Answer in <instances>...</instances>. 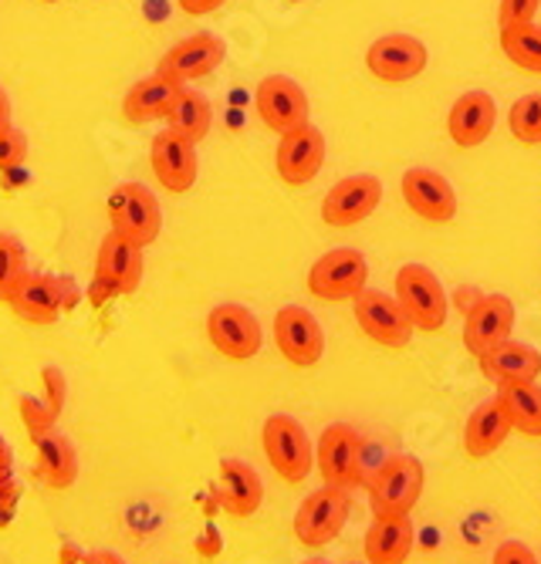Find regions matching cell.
<instances>
[{
  "label": "cell",
  "mask_w": 541,
  "mask_h": 564,
  "mask_svg": "<svg viewBox=\"0 0 541 564\" xmlns=\"http://www.w3.org/2000/svg\"><path fill=\"white\" fill-rule=\"evenodd\" d=\"M423 494V464L410 453L389 456L369 480V500L376 518H410Z\"/></svg>",
  "instance_id": "6da1fadb"
},
{
  "label": "cell",
  "mask_w": 541,
  "mask_h": 564,
  "mask_svg": "<svg viewBox=\"0 0 541 564\" xmlns=\"http://www.w3.org/2000/svg\"><path fill=\"white\" fill-rule=\"evenodd\" d=\"M261 443H264L268 464L274 467V474L284 484H302L312 474V467H315V449H312V440H309L305 426L294 420V416H288V413L268 416L264 433H261Z\"/></svg>",
  "instance_id": "7a4b0ae2"
},
{
  "label": "cell",
  "mask_w": 541,
  "mask_h": 564,
  "mask_svg": "<svg viewBox=\"0 0 541 564\" xmlns=\"http://www.w3.org/2000/svg\"><path fill=\"white\" fill-rule=\"evenodd\" d=\"M349 514H353L349 490L325 484L302 500L299 514H294V538H299L305 547H325L342 534Z\"/></svg>",
  "instance_id": "3957f363"
},
{
  "label": "cell",
  "mask_w": 541,
  "mask_h": 564,
  "mask_svg": "<svg viewBox=\"0 0 541 564\" xmlns=\"http://www.w3.org/2000/svg\"><path fill=\"white\" fill-rule=\"evenodd\" d=\"M397 301L416 332H440L447 322V291L423 264H407L397 274Z\"/></svg>",
  "instance_id": "277c9868"
},
{
  "label": "cell",
  "mask_w": 541,
  "mask_h": 564,
  "mask_svg": "<svg viewBox=\"0 0 541 564\" xmlns=\"http://www.w3.org/2000/svg\"><path fill=\"white\" fill-rule=\"evenodd\" d=\"M109 224L116 234L129 237L139 247L156 243L163 230V210L153 189H145L142 183H122L109 196Z\"/></svg>",
  "instance_id": "5b68a950"
},
{
  "label": "cell",
  "mask_w": 541,
  "mask_h": 564,
  "mask_svg": "<svg viewBox=\"0 0 541 564\" xmlns=\"http://www.w3.org/2000/svg\"><path fill=\"white\" fill-rule=\"evenodd\" d=\"M369 264L356 247H335L312 264L309 291L322 301H356L366 291Z\"/></svg>",
  "instance_id": "8992f818"
},
{
  "label": "cell",
  "mask_w": 541,
  "mask_h": 564,
  "mask_svg": "<svg viewBox=\"0 0 541 564\" xmlns=\"http://www.w3.org/2000/svg\"><path fill=\"white\" fill-rule=\"evenodd\" d=\"M207 338L224 358H230V362H248V358H255L261 351L264 332H261V322L251 307L227 301L210 312Z\"/></svg>",
  "instance_id": "52a82bcc"
},
{
  "label": "cell",
  "mask_w": 541,
  "mask_h": 564,
  "mask_svg": "<svg viewBox=\"0 0 541 564\" xmlns=\"http://www.w3.org/2000/svg\"><path fill=\"white\" fill-rule=\"evenodd\" d=\"M315 464L328 487L353 490L363 480V440H359L356 426H349V423L325 426L318 449H315Z\"/></svg>",
  "instance_id": "ba28073f"
},
{
  "label": "cell",
  "mask_w": 541,
  "mask_h": 564,
  "mask_svg": "<svg viewBox=\"0 0 541 564\" xmlns=\"http://www.w3.org/2000/svg\"><path fill=\"white\" fill-rule=\"evenodd\" d=\"M142 250L129 237L109 230L95 253V291L98 294H132L142 284Z\"/></svg>",
  "instance_id": "9c48e42d"
},
{
  "label": "cell",
  "mask_w": 541,
  "mask_h": 564,
  "mask_svg": "<svg viewBox=\"0 0 541 564\" xmlns=\"http://www.w3.org/2000/svg\"><path fill=\"white\" fill-rule=\"evenodd\" d=\"M255 106L261 122L278 135L309 126V112H312L305 88L288 75H268L255 91Z\"/></svg>",
  "instance_id": "30bf717a"
},
{
  "label": "cell",
  "mask_w": 541,
  "mask_h": 564,
  "mask_svg": "<svg viewBox=\"0 0 541 564\" xmlns=\"http://www.w3.org/2000/svg\"><path fill=\"white\" fill-rule=\"evenodd\" d=\"M274 341L291 366L309 369L325 351V332L318 318L302 304H284L274 315Z\"/></svg>",
  "instance_id": "8fae6325"
},
{
  "label": "cell",
  "mask_w": 541,
  "mask_h": 564,
  "mask_svg": "<svg viewBox=\"0 0 541 564\" xmlns=\"http://www.w3.org/2000/svg\"><path fill=\"white\" fill-rule=\"evenodd\" d=\"M515 328V304L505 294H480L464 315V345L470 355H487L511 338Z\"/></svg>",
  "instance_id": "7c38bea8"
},
{
  "label": "cell",
  "mask_w": 541,
  "mask_h": 564,
  "mask_svg": "<svg viewBox=\"0 0 541 564\" xmlns=\"http://www.w3.org/2000/svg\"><path fill=\"white\" fill-rule=\"evenodd\" d=\"M379 199H382V183L376 176H369V173L346 176V180H338L328 189V196L322 199V220L338 230L356 227L376 214Z\"/></svg>",
  "instance_id": "4fadbf2b"
},
{
  "label": "cell",
  "mask_w": 541,
  "mask_h": 564,
  "mask_svg": "<svg viewBox=\"0 0 541 564\" xmlns=\"http://www.w3.org/2000/svg\"><path fill=\"white\" fill-rule=\"evenodd\" d=\"M356 325L382 348H407L410 338H413V325L410 318L403 315V307L397 297H389L382 291H372L366 288L356 301Z\"/></svg>",
  "instance_id": "5bb4252c"
},
{
  "label": "cell",
  "mask_w": 541,
  "mask_h": 564,
  "mask_svg": "<svg viewBox=\"0 0 541 564\" xmlns=\"http://www.w3.org/2000/svg\"><path fill=\"white\" fill-rule=\"evenodd\" d=\"M150 166L166 193H186L201 176V160H196V145L180 135L176 129H163L153 135L150 145Z\"/></svg>",
  "instance_id": "9a60e30c"
},
{
  "label": "cell",
  "mask_w": 541,
  "mask_h": 564,
  "mask_svg": "<svg viewBox=\"0 0 541 564\" xmlns=\"http://www.w3.org/2000/svg\"><path fill=\"white\" fill-rule=\"evenodd\" d=\"M224 55H227V47H224V41L217 34L196 31V34L176 41L166 51V55L160 58V68L156 72L166 75V78H173V82H180V85H186V82L214 75L220 68Z\"/></svg>",
  "instance_id": "2e32d148"
},
{
  "label": "cell",
  "mask_w": 541,
  "mask_h": 564,
  "mask_svg": "<svg viewBox=\"0 0 541 564\" xmlns=\"http://www.w3.org/2000/svg\"><path fill=\"white\" fill-rule=\"evenodd\" d=\"M366 65L386 85H407L426 68V44L413 34H386L369 47Z\"/></svg>",
  "instance_id": "e0dca14e"
},
{
  "label": "cell",
  "mask_w": 541,
  "mask_h": 564,
  "mask_svg": "<svg viewBox=\"0 0 541 564\" xmlns=\"http://www.w3.org/2000/svg\"><path fill=\"white\" fill-rule=\"evenodd\" d=\"M400 189H403L407 207L430 224H451L457 217V193L451 180L440 176L436 170H426V166L407 170Z\"/></svg>",
  "instance_id": "ac0fdd59"
},
{
  "label": "cell",
  "mask_w": 541,
  "mask_h": 564,
  "mask_svg": "<svg viewBox=\"0 0 541 564\" xmlns=\"http://www.w3.org/2000/svg\"><path fill=\"white\" fill-rule=\"evenodd\" d=\"M325 135L322 129H315L312 122L302 126V129H291L281 135L278 142V156H274V166H278V176L288 183V186H305L318 176L322 163H325Z\"/></svg>",
  "instance_id": "d6986e66"
},
{
  "label": "cell",
  "mask_w": 541,
  "mask_h": 564,
  "mask_svg": "<svg viewBox=\"0 0 541 564\" xmlns=\"http://www.w3.org/2000/svg\"><path fill=\"white\" fill-rule=\"evenodd\" d=\"M214 494L230 518H251V514H258V507L264 500V480L248 459L227 456V459H220V477H217Z\"/></svg>",
  "instance_id": "ffe728a7"
},
{
  "label": "cell",
  "mask_w": 541,
  "mask_h": 564,
  "mask_svg": "<svg viewBox=\"0 0 541 564\" xmlns=\"http://www.w3.org/2000/svg\"><path fill=\"white\" fill-rule=\"evenodd\" d=\"M72 304L68 284L52 274H28V281L11 297L14 315L28 325H52L62 318V312Z\"/></svg>",
  "instance_id": "44dd1931"
},
{
  "label": "cell",
  "mask_w": 541,
  "mask_h": 564,
  "mask_svg": "<svg viewBox=\"0 0 541 564\" xmlns=\"http://www.w3.org/2000/svg\"><path fill=\"white\" fill-rule=\"evenodd\" d=\"M180 88H183L180 82H173V78H166L160 72L139 78L126 91V98H122V116H126V122H132V126H150V122L166 119L170 109H173V101H176V95H180Z\"/></svg>",
  "instance_id": "7402d4cb"
},
{
  "label": "cell",
  "mask_w": 541,
  "mask_h": 564,
  "mask_svg": "<svg viewBox=\"0 0 541 564\" xmlns=\"http://www.w3.org/2000/svg\"><path fill=\"white\" fill-rule=\"evenodd\" d=\"M495 122H498V106L495 98L487 91H467L454 101L451 109V119H447V129H451V139L461 145V149H474L480 145L490 132H495Z\"/></svg>",
  "instance_id": "603a6c76"
},
{
  "label": "cell",
  "mask_w": 541,
  "mask_h": 564,
  "mask_svg": "<svg viewBox=\"0 0 541 564\" xmlns=\"http://www.w3.org/2000/svg\"><path fill=\"white\" fill-rule=\"evenodd\" d=\"M511 433H515V426H511V420L505 413L501 399L495 395V399L480 402L467 416V423H464V453L470 459H484L495 449H501Z\"/></svg>",
  "instance_id": "cb8c5ba5"
},
{
  "label": "cell",
  "mask_w": 541,
  "mask_h": 564,
  "mask_svg": "<svg viewBox=\"0 0 541 564\" xmlns=\"http://www.w3.org/2000/svg\"><path fill=\"white\" fill-rule=\"evenodd\" d=\"M480 369L490 382H534L541 376V351L524 341H505L480 355Z\"/></svg>",
  "instance_id": "d4e9b609"
},
{
  "label": "cell",
  "mask_w": 541,
  "mask_h": 564,
  "mask_svg": "<svg viewBox=\"0 0 541 564\" xmlns=\"http://www.w3.org/2000/svg\"><path fill=\"white\" fill-rule=\"evenodd\" d=\"M413 551V521L410 518H376L366 531V561L369 564H403Z\"/></svg>",
  "instance_id": "484cf974"
},
{
  "label": "cell",
  "mask_w": 541,
  "mask_h": 564,
  "mask_svg": "<svg viewBox=\"0 0 541 564\" xmlns=\"http://www.w3.org/2000/svg\"><path fill=\"white\" fill-rule=\"evenodd\" d=\"M37 449V474L52 490H68L78 480V453L68 436L44 433L34 440Z\"/></svg>",
  "instance_id": "4316f807"
},
{
  "label": "cell",
  "mask_w": 541,
  "mask_h": 564,
  "mask_svg": "<svg viewBox=\"0 0 541 564\" xmlns=\"http://www.w3.org/2000/svg\"><path fill=\"white\" fill-rule=\"evenodd\" d=\"M170 129H176L180 135H186L193 145H201L207 135H210V126H214V106H210V98L201 95L196 88H180L176 101H173V109L166 116Z\"/></svg>",
  "instance_id": "83f0119b"
},
{
  "label": "cell",
  "mask_w": 541,
  "mask_h": 564,
  "mask_svg": "<svg viewBox=\"0 0 541 564\" xmlns=\"http://www.w3.org/2000/svg\"><path fill=\"white\" fill-rule=\"evenodd\" d=\"M498 399L521 436H541V386L538 382H505L498 386Z\"/></svg>",
  "instance_id": "f1b7e54d"
},
{
  "label": "cell",
  "mask_w": 541,
  "mask_h": 564,
  "mask_svg": "<svg viewBox=\"0 0 541 564\" xmlns=\"http://www.w3.org/2000/svg\"><path fill=\"white\" fill-rule=\"evenodd\" d=\"M501 51L511 65L521 72L541 75V28L538 24H518L501 31Z\"/></svg>",
  "instance_id": "f546056e"
},
{
  "label": "cell",
  "mask_w": 541,
  "mask_h": 564,
  "mask_svg": "<svg viewBox=\"0 0 541 564\" xmlns=\"http://www.w3.org/2000/svg\"><path fill=\"white\" fill-rule=\"evenodd\" d=\"M28 274H31V261L24 243L14 234H0V301L11 304V297L28 281Z\"/></svg>",
  "instance_id": "4dcf8cb0"
},
{
  "label": "cell",
  "mask_w": 541,
  "mask_h": 564,
  "mask_svg": "<svg viewBox=\"0 0 541 564\" xmlns=\"http://www.w3.org/2000/svg\"><path fill=\"white\" fill-rule=\"evenodd\" d=\"M508 126H511V135L524 145H538L541 142V95L531 91V95H521L515 106H511V116H508Z\"/></svg>",
  "instance_id": "1f68e13d"
},
{
  "label": "cell",
  "mask_w": 541,
  "mask_h": 564,
  "mask_svg": "<svg viewBox=\"0 0 541 564\" xmlns=\"http://www.w3.org/2000/svg\"><path fill=\"white\" fill-rule=\"evenodd\" d=\"M18 413H21V423H24V430L31 433V440H37V436H44V433H55V423H58V409L47 402V395L41 392V395H31V392H24V395H18Z\"/></svg>",
  "instance_id": "d6a6232c"
},
{
  "label": "cell",
  "mask_w": 541,
  "mask_h": 564,
  "mask_svg": "<svg viewBox=\"0 0 541 564\" xmlns=\"http://www.w3.org/2000/svg\"><path fill=\"white\" fill-rule=\"evenodd\" d=\"M28 149H31V142H28V135L14 126V129H8L4 135H0V170H18L24 160H28Z\"/></svg>",
  "instance_id": "836d02e7"
},
{
  "label": "cell",
  "mask_w": 541,
  "mask_h": 564,
  "mask_svg": "<svg viewBox=\"0 0 541 564\" xmlns=\"http://www.w3.org/2000/svg\"><path fill=\"white\" fill-rule=\"evenodd\" d=\"M541 8V0H501L498 11V28H518V24H534V14Z\"/></svg>",
  "instance_id": "e575fe53"
},
{
  "label": "cell",
  "mask_w": 541,
  "mask_h": 564,
  "mask_svg": "<svg viewBox=\"0 0 541 564\" xmlns=\"http://www.w3.org/2000/svg\"><path fill=\"white\" fill-rule=\"evenodd\" d=\"M41 382H44V395L52 402L58 413L65 409V399H68V382H65V372L58 366H44L41 369Z\"/></svg>",
  "instance_id": "d590c367"
},
{
  "label": "cell",
  "mask_w": 541,
  "mask_h": 564,
  "mask_svg": "<svg viewBox=\"0 0 541 564\" xmlns=\"http://www.w3.org/2000/svg\"><path fill=\"white\" fill-rule=\"evenodd\" d=\"M495 564H538L534 551L521 541H505L498 551H495Z\"/></svg>",
  "instance_id": "8d00e7d4"
},
{
  "label": "cell",
  "mask_w": 541,
  "mask_h": 564,
  "mask_svg": "<svg viewBox=\"0 0 541 564\" xmlns=\"http://www.w3.org/2000/svg\"><path fill=\"white\" fill-rule=\"evenodd\" d=\"M227 0H180V11L190 14V18H207L214 11H220Z\"/></svg>",
  "instance_id": "74e56055"
},
{
  "label": "cell",
  "mask_w": 541,
  "mask_h": 564,
  "mask_svg": "<svg viewBox=\"0 0 541 564\" xmlns=\"http://www.w3.org/2000/svg\"><path fill=\"white\" fill-rule=\"evenodd\" d=\"M220 531L214 528V524H207V531L201 534V541H196V554L201 557H214V554H220Z\"/></svg>",
  "instance_id": "f35d334b"
},
{
  "label": "cell",
  "mask_w": 541,
  "mask_h": 564,
  "mask_svg": "<svg viewBox=\"0 0 541 564\" xmlns=\"http://www.w3.org/2000/svg\"><path fill=\"white\" fill-rule=\"evenodd\" d=\"M8 129H14V106H11V95L0 88V135Z\"/></svg>",
  "instance_id": "ab89813d"
},
{
  "label": "cell",
  "mask_w": 541,
  "mask_h": 564,
  "mask_svg": "<svg viewBox=\"0 0 541 564\" xmlns=\"http://www.w3.org/2000/svg\"><path fill=\"white\" fill-rule=\"evenodd\" d=\"M82 564H126L116 551H88Z\"/></svg>",
  "instance_id": "60d3db41"
},
{
  "label": "cell",
  "mask_w": 541,
  "mask_h": 564,
  "mask_svg": "<svg viewBox=\"0 0 541 564\" xmlns=\"http://www.w3.org/2000/svg\"><path fill=\"white\" fill-rule=\"evenodd\" d=\"M82 561H85V554L75 544H65L62 554H58V564H82Z\"/></svg>",
  "instance_id": "b9f144b4"
},
{
  "label": "cell",
  "mask_w": 541,
  "mask_h": 564,
  "mask_svg": "<svg viewBox=\"0 0 541 564\" xmlns=\"http://www.w3.org/2000/svg\"><path fill=\"white\" fill-rule=\"evenodd\" d=\"M11 470H14V464H0V484L11 480Z\"/></svg>",
  "instance_id": "7bdbcfd3"
},
{
  "label": "cell",
  "mask_w": 541,
  "mask_h": 564,
  "mask_svg": "<svg viewBox=\"0 0 541 564\" xmlns=\"http://www.w3.org/2000/svg\"><path fill=\"white\" fill-rule=\"evenodd\" d=\"M0 453H11V446H8V440H4V433H0Z\"/></svg>",
  "instance_id": "ee69618b"
},
{
  "label": "cell",
  "mask_w": 541,
  "mask_h": 564,
  "mask_svg": "<svg viewBox=\"0 0 541 564\" xmlns=\"http://www.w3.org/2000/svg\"><path fill=\"white\" fill-rule=\"evenodd\" d=\"M305 564H328V561H318V557H315V561H305Z\"/></svg>",
  "instance_id": "f6af8a7d"
},
{
  "label": "cell",
  "mask_w": 541,
  "mask_h": 564,
  "mask_svg": "<svg viewBox=\"0 0 541 564\" xmlns=\"http://www.w3.org/2000/svg\"><path fill=\"white\" fill-rule=\"evenodd\" d=\"M41 4H58V0H41Z\"/></svg>",
  "instance_id": "bcb514c9"
}]
</instances>
